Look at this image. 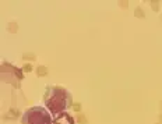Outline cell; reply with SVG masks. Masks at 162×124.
Wrapping results in <instances>:
<instances>
[{"label":"cell","mask_w":162,"mask_h":124,"mask_svg":"<svg viewBox=\"0 0 162 124\" xmlns=\"http://www.w3.org/2000/svg\"><path fill=\"white\" fill-rule=\"evenodd\" d=\"M7 28H8V31H10L11 34H16V32L18 31V25H17L16 22H10L7 25Z\"/></svg>","instance_id":"9"},{"label":"cell","mask_w":162,"mask_h":124,"mask_svg":"<svg viewBox=\"0 0 162 124\" xmlns=\"http://www.w3.org/2000/svg\"><path fill=\"white\" fill-rule=\"evenodd\" d=\"M120 6H122L123 8H126V7L129 6V3H127V2H120Z\"/></svg>","instance_id":"14"},{"label":"cell","mask_w":162,"mask_h":124,"mask_svg":"<svg viewBox=\"0 0 162 124\" xmlns=\"http://www.w3.org/2000/svg\"><path fill=\"white\" fill-rule=\"evenodd\" d=\"M158 124H161V123H158Z\"/></svg>","instance_id":"18"},{"label":"cell","mask_w":162,"mask_h":124,"mask_svg":"<svg viewBox=\"0 0 162 124\" xmlns=\"http://www.w3.org/2000/svg\"><path fill=\"white\" fill-rule=\"evenodd\" d=\"M159 120H161V122H159V123L162 124V114H161V116H159Z\"/></svg>","instance_id":"15"},{"label":"cell","mask_w":162,"mask_h":124,"mask_svg":"<svg viewBox=\"0 0 162 124\" xmlns=\"http://www.w3.org/2000/svg\"><path fill=\"white\" fill-rule=\"evenodd\" d=\"M2 81H6L8 84H13L16 88H20V81L24 78V71L20 68L11 66L10 63H3L2 67Z\"/></svg>","instance_id":"3"},{"label":"cell","mask_w":162,"mask_h":124,"mask_svg":"<svg viewBox=\"0 0 162 124\" xmlns=\"http://www.w3.org/2000/svg\"><path fill=\"white\" fill-rule=\"evenodd\" d=\"M134 16L137 18H145V13L143 11L141 7H136V10H134Z\"/></svg>","instance_id":"8"},{"label":"cell","mask_w":162,"mask_h":124,"mask_svg":"<svg viewBox=\"0 0 162 124\" xmlns=\"http://www.w3.org/2000/svg\"><path fill=\"white\" fill-rule=\"evenodd\" d=\"M23 71H24V72H29V71H32V64H29V63H27V64H24Z\"/></svg>","instance_id":"12"},{"label":"cell","mask_w":162,"mask_h":124,"mask_svg":"<svg viewBox=\"0 0 162 124\" xmlns=\"http://www.w3.org/2000/svg\"><path fill=\"white\" fill-rule=\"evenodd\" d=\"M71 107H73L74 112H80L81 110V103H78V102H76V103L71 105Z\"/></svg>","instance_id":"13"},{"label":"cell","mask_w":162,"mask_h":124,"mask_svg":"<svg viewBox=\"0 0 162 124\" xmlns=\"http://www.w3.org/2000/svg\"><path fill=\"white\" fill-rule=\"evenodd\" d=\"M161 22H162V16H161Z\"/></svg>","instance_id":"16"},{"label":"cell","mask_w":162,"mask_h":124,"mask_svg":"<svg viewBox=\"0 0 162 124\" xmlns=\"http://www.w3.org/2000/svg\"><path fill=\"white\" fill-rule=\"evenodd\" d=\"M74 120H76V119H73V117H71L68 113L63 112V113L58 114V116L55 117L53 124H74Z\"/></svg>","instance_id":"4"},{"label":"cell","mask_w":162,"mask_h":124,"mask_svg":"<svg viewBox=\"0 0 162 124\" xmlns=\"http://www.w3.org/2000/svg\"><path fill=\"white\" fill-rule=\"evenodd\" d=\"M161 107H162V102H161Z\"/></svg>","instance_id":"17"},{"label":"cell","mask_w":162,"mask_h":124,"mask_svg":"<svg viewBox=\"0 0 162 124\" xmlns=\"http://www.w3.org/2000/svg\"><path fill=\"white\" fill-rule=\"evenodd\" d=\"M43 102L50 114L55 116L63 113L66 109L73 105L70 92H67L62 87H48L43 95Z\"/></svg>","instance_id":"1"},{"label":"cell","mask_w":162,"mask_h":124,"mask_svg":"<svg viewBox=\"0 0 162 124\" xmlns=\"http://www.w3.org/2000/svg\"><path fill=\"white\" fill-rule=\"evenodd\" d=\"M20 117V110L18 109H8L6 114H3V120H17Z\"/></svg>","instance_id":"5"},{"label":"cell","mask_w":162,"mask_h":124,"mask_svg":"<svg viewBox=\"0 0 162 124\" xmlns=\"http://www.w3.org/2000/svg\"><path fill=\"white\" fill-rule=\"evenodd\" d=\"M23 124H52L50 112L41 106H34L24 113Z\"/></svg>","instance_id":"2"},{"label":"cell","mask_w":162,"mask_h":124,"mask_svg":"<svg viewBox=\"0 0 162 124\" xmlns=\"http://www.w3.org/2000/svg\"><path fill=\"white\" fill-rule=\"evenodd\" d=\"M76 120H77V123H78V124H87V122H88L84 114H78V116L76 117Z\"/></svg>","instance_id":"11"},{"label":"cell","mask_w":162,"mask_h":124,"mask_svg":"<svg viewBox=\"0 0 162 124\" xmlns=\"http://www.w3.org/2000/svg\"><path fill=\"white\" fill-rule=\"evenodd\" d=\"M35 72H37L38 77H46L48 72H49V70H48L46 66H38L37 70H35Z\"/></svg>","instance_id":"6"},{"label":"cell","mask_w":162,"mask_h":124,"mask_svg":"<svg viewBox=\"0 0 162 124\" xmlns=\"http://www.w3.org/2000/svg\"><path fill=\"white\" fill-rule=\"evenodd\" d=\"M149 6H151L152 11L158 13V11H159V6H161V3L158 2V0H151V2H149Z\"/></svg>","instance_id":"7"},{"label":"cell","mask_w":162,"mask_h":124,"mask_svg":"<svg viewBox=\"0 0 162 124\" xmlns=\"http://www.w3.org/2000/svg\"><path fill=\"white\" fill-rule=\"evenodd\" d=\"M23 59L24 60H31V62H34V60L37 59V56H35L34 53H24L23 54Z\"/></svg>","instance_id":"10"}]
</instances>
